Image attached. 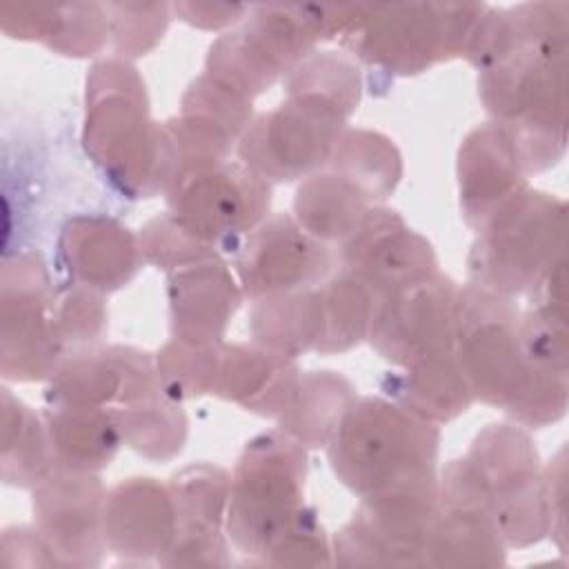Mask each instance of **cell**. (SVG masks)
Instances as JSON below:
<instances>
[{"instance_id": "obj_1", "label": "cell", "mask_w": 569, "mask_h": 569, "mask_svg": "<svg viewBox=\"0 0 569 569\" xmlns=\"http://www.w3.org/2000/svg\"><path fill=\"white\" fill-rule=\"evenodd\" d=\"M567 18L569 2H527L496 11L487 31L480 93L525 173L567 147Z\"/></svg>"}, {"instance_id": "obj_10", "label": "cell", "mask_w": 569, "mask_h": 569, "mask_svg": "<svg viewBox=\"0 0 569 569\" xmlns=\"http://www.w3.org/2000/svg\"><path fill=\"white\" fill-rule=\"evenodd\" d=\"M438 509L433 473L362 496L353 520L338 533V562L420 565Z\"/></svg>"}, {"instance_id": "obj_14", "label": "cell", "mask_w": 569, "mask_h": 569, "mask_svg": "<svg viewBox=\"0 0 569 569\" xmlns=\"http://www.w3.org/2000/svg\"><path fill=\"white\" fill-rule=\"evenodd\" d=\"M342 260L345 271L360 280L376 302L436 271L431 244L396 211L382 207H371L342 240Z\"/></svg>"}, {"instance_id": "obj_20", "label": "cell", "mask_w": 569, "mask_h": 569, "mask_svg": "<svg viewBox=\"0 0 569 569\" xmlns=\"http://www.w3.org/2000/svg\"><path fill=\"white\" fill-rule=\"evenodd\" d=\"M104 545L120 556L149 558L167 553L176 536L171 491L153 478H129L104 498Z\"/></svg>"}, {"instance_id": "obj_2", "label": "cell", "mask_w": 569, "mask_h": 569, "mask_svg": "<svg viewBox=\"0 0 569 569\" xmlns=\"http://www.w3.org/2000/svg\"><path fill=\"white\" fill-rule=\"evenodd\" d=\"M289 71V100L249 122L240 140L244 167L264 180H296L327 164L358 104L356 67L333 51L309 53Z\"/></svg>"}, {"instance_id": "obj_22", "label": "cell", "mask_w": 569, "mask_h": 569, "mask_svg": "<svg viewBox=\"0 0 569 569\" xmlns=\"http://www.w3.org/2000/svg\"><path fill=\"white\" fill-rule=\"evenodd\" d=\"M60 249L69 273L93 291H113L138 269L136 238L109 218L71 220L62 231Z\"/></svg>"}, {"instance_id": "obj_6", "label": "cell", "mask_w": 569, "mask_h": 569, "mask_svg": "<svg viewBox=\"0 0 569 569\" xmlns=\"http://www.w3.org/2000/svg\"><path fill=\"white\" fill-rule=\"evenodd\" d=\"M567 207L545 191L525 189L478 231L471 256V287L516 300L531 296L551 267L565 258Z\"/></svg>"}, {"instance_id": "obj_18", "label": "cell", "mask_w": 569, "mask_h": 569, "mask_svg": "<svg viewBox=\"0 0 569 569\" xmlns=\"http://www.w3.org/2000/svg\"><path fill=\"white\" fill-rule=\"evenodd\" d=\"M240 284L216 253L171 269L169 307L176 340L218 345L240 305Z\"/></svg>"}, {"instance_id": "obj_8", "label": "cell", "mask_w": 569, "mask_h": 569, "mask_svg": "<svg viewBox=\"0 0 569 569\" xmlns=\"http://www.w3.org/2000/svg\"><path fill=\"white\" fill-rule=\"evenodd\" d=\"M307 458L287 433L247 442L229 489L227 527L244 553L267 556L302 511Z\"/></svg>"}, {"instance_id": "obj_27", "label": "cell", "mask_w": 569, "mask_h": 569, "mask_svg": "<svg viewBox=\"0 0 569 569\" xmlns=\"http://www.w3.org/2000/svg\"><path fill=\"white\" fill-rule=\"evenodd\" d=\"M329 164L356 180L373 202L385 200L400 178V156L396 147L371 131L342 133Z\"/></svg>"}, {"instance_id": "obj_5", "label": "cell", "mask_w": 569, "mask_h": 569, "mask_svg": "<svg viewBox=\"0 0 569 569\" xmlns=\"http://www.w3.org/2000/svg\"><path fill=\"white\" fill-rule=\"evenodd\" d=\"M440 433L396 402L362 398L345 411L329 440V460L351 491L378 489L433 473Z\"/></svg>"}, {"instance_id": "obj_11", "label": "cell", "mask_w": 569, "mask_h": 569, "mask_svg": "<svg viewBox=\"0 0 569 569\" xmlns=\"http://www.w3.org/2000/svg\"><path fill=\"white\" fill-rule=\"evenodd\" d=\"M171 218L196 240L236 247L269 209L271 189L249 167L218 162L176 176L167 187Z\"/></svg>"}, {"instance_id": "obj_12", "label": "cell", "mask_w": 569, "mask_h": 569, "mask_svg": "<svg viewBox=\"0 0 569 569\" xmlns=\"http://www.w3.org/2000/svg\"><path fill=\"white\" fill-rule=\"evenodd\" d=\"M458 293L453 280L433 271L376 302L369 340L396 365L453 349Z\"/></svg>"}, {"instance_id": "obj_13", "label": "cell", "mask_w": 569, "mask_h": 569, "mask_svg": "<svg viewBox=\"0 0 569 569\" xmlns=\"http://www.w3.org/2000/svg\"><path fill=\"white\" fill-rule=\"evenodd\" d=\"M329 269V247L289 216L264 220L236 251L240 289L251 300L316 287Z\"/></svg>"}, {"instance_id": "obj_15", "label": "cell", "mask_w": 569, "mask_h": 569, "mask_svg": "<svg viewBox=\"0 0 569 569\" xmlns=\"http://www.w3.org/2000/svg\"><path fill=\"white\" fill-rule=\"evenodd\" d=\"M120 367V389L116 393L118 409H111L120 427L122 440L147 458L164 460L176 456L187 436L182 409L160 385L151 358L136 349H113Z\"/></svg>"}, {"instance_id": "obj_4", "label": "cell", "mask_w": 569, "mask_h": 569, "mask_svg": "<svg viewBox=\"0 0 569 569\" xmlns=\"http://www.w3.org/2000/svg\"><path fill=\"white\" fill-rule=\"evenodd\" d=\"M84 147L120 191L147 198L167 189L171 142L164 127L147 118L144 84L131 64L109 60L91 69Z\"/></svg>"}, {"instance_id": "obj_25", "label": "cell", "mask_w": 569, "mask_h": 569, "mask_svg": "<svg viewBox=\"0 0 569 569\" xmlns=\"http://www.w3.org/2000/svg\"><path fill=\"white\" fill-rule=\"evenodd\" d=\"M367 191L333 169L311 176L296 193V220L318 240H345L371 209Z\"/></svg>"}, {"instance_id": "obj_30", "label": "cell", "mask_w": 569, "mask_h": 569, "mask_svg": "<svg viewBox=\"0 0 569 569\" xmlns=\"http://www.w3.org/2000/svg\"><path fill=\"white\" fill-rule=\"evenodd\" d=\"M269 565H327L329 547L313 509L302 507L293 525L264 556Z\"/></svg>"}, {"instance_id": "obj_21", "label": "cell", "mask_w": 569, "mask_h": 569, "mask_svg": "<svg viewBox=\"0 0 569 569\" xmlns=\"http://www.w3.org/2000/svg\"><path fill=\"white\" fill-rule=\"evenodd\" d=\"M298 369L291 358L262 345L220 347L213 391L262 416H282L298 389Z\"/></svg>"}, {"instance_id": "obj_29", "label": "cell", "mask_w": 569, "mask_h": 569, "mask_svg": "<svg viewBox=\"0 0 569 569\" xmlns=\"http://www.w3.org/2000/svg\"><path fill=\"white\" fill-rule=\"evenodd\" d=\"M116 51L120 56H142L162 38L169 13L167 4H107Z\"/></svg>"}, {"instance_id": "obj_28", "label": "cell", "mask_w": 569, "mask_h": 569, "mask_svg": "<svg viewBox=\"0 0 569 569\" xmlns=\"http://www.w3.org/2000/svg\"><path fill=\"white\" fill-rule=\"evenodd\" d=\"M220 365V342L218 345H189L182 340L169 342L156 360V371L162 389L169 398L184 400L198 398L213 391Z\"/></svg>"}, {"instance_id": "obj_19", "label": "cell", "mask_w": 569, "mask_h": 569, "mask_svg": "<svg viewBox=\"0 0 569 569\" xmlns=\"http://www.w3.org/2000/svg\"><path fill=\"white\" fill-rule=\"evenodd\" d=\"M458 176L465 218L476 229L527 189L516 149L498 122L467 136L460 149Z\"/></svg>"}, {"instance_id": "obj_32", "label": "cell", "mask_w": 569, "mask_h": 569, "mask_svg": "<svg viewBox=\"0 0 569 569\" xmlns=\"http://www.w3.org/2000/svg\"><path fill=\"white\" fill-rule=\"evenodd\" d=\"M247 7L236 4H173V11L182 16V20L198 24L202 29H216L222 24H229L236 20L238 13H242Z\"/></svg>"}, {"instance_id": "obj_9", "label": "cell", "mask_w": 569, "mask_h": 569, "mask_svg": "<svg viewBox=\"0 0 569 569\" xmlns=\"http://www.w3.org/2000/svg\"><path fill=\"white\" fill-rule=\"evenodd\" d=\"M487 511L505 542L525 547L547 533L545 473L529 433L489 425L467 453Z\"/></svg>"}, {"instance_id": "obj_26", "label": "cell", "mask_w": 569, "mask_h": 569, "mask_svg": "<svg viewBox=\"0 0 569 569\" xmlns=\"http://www.w3.org/2000/svg\"><path fill=\"white\" fill-rule=\"evenodd\" d=\"M353 400V387L342 376L333 371H309L298 380L296 396L280 416V427L300 445H329Z\"/></svg>"}, {"instance_id": "obj_24", "label": "cell", "mask_w": 569, "mask_h": 569, "mask_svg": "<svg viewBox=\"0 0 569 569\" xmlns=\"http://www.w3.org/2000/svg\"><path fill=\"white\" fill-rule=\"evenodd\" d=\"M51 409L47 429L60 469L93 473L113 460L122 442L113 411L93 405H53Z\"/></svg>"}, {"instance_id": "obj_23", "label": "cell", "mask_w": 569, "mask_h": 569, "mask_svg": "<svg viewBox=\"0 0 569 569\" xmlns=\"http://www.w3.org/2000/svg\"><path fill=\"white\" fill-rule=\"evenodd\" d=\"M385 389L396 405L429 422L451 420L473 400L453 349L407 365L402 373L389 378Z\"/></svg>"}, {"instance_id": "obj_31", "label": "cell", "mask_w": 569, "mask_h": 569, "mask_svg": "<svg viewBox=\"0 0 569 569\" xmlns=\"http://www.w3.org/2000/svg\"><path fill=\"white\" fill-rule=\"evenodd\" d=\"M545 473V505H547V533L556 540L558 549L565 553L567 545V518H565V478H567V451L565 447L556 453L551 465L542 469Z\"/></svg>"}, {"instance_id": "obj_3", "label": "cell", "mask_w": 569, "mask_h": 569, "mask_svg": "<svg viewBox=\"0 0 569 569\" xmlns=\"http://www.w3.org/2000/svg\"><path fill=\"white\" fill-rule=\"evenodd\" d=\"M516 300L465 287L458 293L453 351L473 398L505 409L522 427H547L567 411L569 376L533 369L518 340Z\"/></svg>"}, {"instance_id": "obj_17", "label": "cell", "mask_w": 569, "mask_h": 569, "mask_svg": "<svg viewBox=\"0 0 569 569\" xmlns=\"http://www.w3.org/2000/svg\"><path fill=\"white\" fill-rule=\"evenodd\" d=\"M104 489L93 473L67 471L49 476L38 493V516L53 551L73 565L98 562L102 549Z\"/></svg>"}, {"instance_id": "obj_7", "label": "cell", "mask_w": 569, "mask_h": 569, "mask_svg": "<svg viewBox=\"0 0 569 569\" xmlns=\"http://www.w3.org/2000/svg\"><path fill=\"white\" fill-rule=\"evenodd\" d=\"M485 4H356L342 42L365 62L409 76L465 53Z\"/></svg>"}, {"instance_id": "obj_16", "label": "cell", "mask_w": 569, "mask_h": 569, "mask_svg": "<svg viewBox=\"0 0 569 569\" xmlns=\"http://www.w3.org/2000/svg\"><path fill=\"white\" fill-rule=\"evenodd\" d=\"M231 480L211 465H193L173 476L169 491L176 507V536L162 562L224 565L220 522L229 502Z\"/></svg>"}]
</instances>
